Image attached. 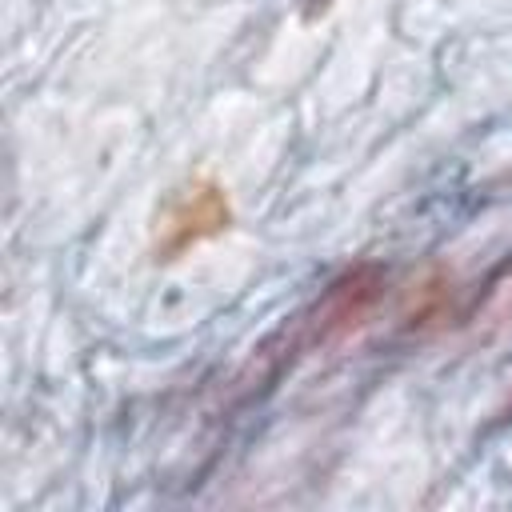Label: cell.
<instances>
[{
	"label": "cell",
	"mask_w": 512,
	"mask_h": 512,
	"mask_svg": "<svg viewBox=\"0 0 512 512\" xmlns=\"http://www.w3.org/2000/svg\"><path fill=\"white\" fill-rule=\"evenodd\" d=\"M228 224H232V204L224 188L212 180H196L180 188L172 204L164 208L160 228H156V260H176L192 252L196 244L220 236Z\"/></svg>",
	"instance_id": "obj_1"
},
{
	"label": "cell",
	"mask_w": 512,
	"mask_h": 512,
	"mask_svg": "<svg viewBox=\"0 0 512 512\" xmlns=\"http://www.w3.org/2000/svg\"><path fill=\"white\" fill-rule=\"evenodd\" d=\"M380 288H384V276H380V268H372V264H360V268L344 272V276L300 316V324H296V332H292L296 344H300V348H320V344H328V340H336V336L360 328L364 316L372 312Z\"/></svg>",
	"instance_id": "obj_2"
}]
</instances>
